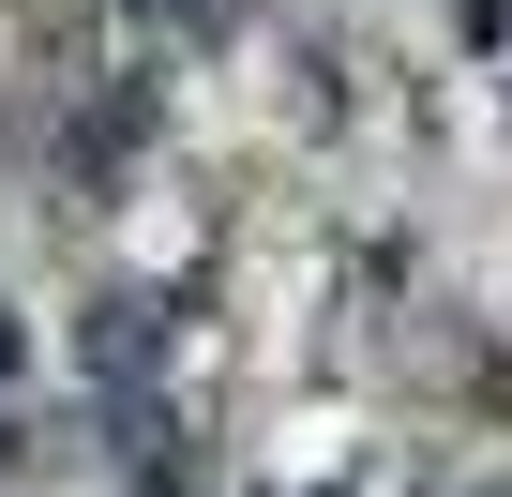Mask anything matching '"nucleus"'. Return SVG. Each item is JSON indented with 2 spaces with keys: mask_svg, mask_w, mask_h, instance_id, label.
Returning a JSON list of instances; mask_svg holds the SVG:
<instances>
[{
  "mask_svg": "<svg viewBox=\"0 0 512 497\" xmlns=\"http://www.w3.org/2000/svg\"><path fill=\"white\" fill-rule=\"evenodd\" d=\"M151 16H166V31H181V16H196V31H226V16H241V0H151Z\"/></svg>",
  "mask_w": 512,
  "mask_h": 497,
  "instance_id": "obj_1",
  "label": "nucleus"
}]
</instances>
